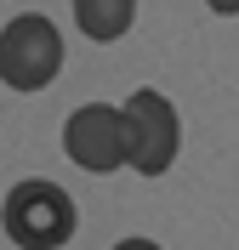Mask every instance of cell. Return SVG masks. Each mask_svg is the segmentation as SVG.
<instances>
[{
	"instance_id": "1",
	"label": "cell",
	"mask_w": 239,
	"mask_h": 250,
	"mask_svg": "<svg viewBox=\"0 0 239 250\" xmlns=\"http://www.w3.org/2000/svg\"><path fill=\"white\" fill-rule=\"evenodd\" d=\"M0 222H6V239L17 250H63L80 228V210L57 182L46 176H29V182H17L0 205Z\"/></svg>"
},
{
	"instance_id": "2",
	"label": "cell",
	"mask_w": 239,
	"mask_h": 250,
	"mask_svg": "<svg viewBox=\"0 0 239 250\" xmlns=\"http://www.w3.org/2000/svg\"><path fill=\"white\" fill-rule=\"evenodd\" d=\"M120 120H126V165L143 176H165L176 165V148H182V120H176V103L154 85L131 91L120 103Z\"/></svg>"
},
{
	"instance_id": "3",
	"label": "cell",
	"mask_w": 239,
	"mask_h": 250,
	"mask_svg": "<svg viewBox=\"0 0 239 250\" xmlns=\"http://www.w3.org/2000/svg\"><path fill=\"white\" fill-rule=\"evenodd\" d=\"M63 74V34L46 12H17L0 29V80L12 91H46Z\"/></svg>"
},
{
	"instance_id": "4",
	"label": "cell",
	"mask_w": 239,
	"mask_h": 250,
	"mask_svg": "<svg viewBox=\"0 0 239 250\" xmlns=\"http://www.w3.org/2000/svg\"><path fill=\"white\" fill-rule=\"evenodd\" d=\"M63 154L74 159L80 171H120L126 165V120H120V108H109V103H80L74 114H68L63 125Z\"/></svg>"
},
{
	"instance_id": "5",
	"label": "cell",
	"mask_w": 239,
	"mask_h": 250,
	"mask_svg": "<svg viewBox=\"0 0 239 250\" xmlns=\"http://www.w3.org/2000/svg\"><path fill=\"white\" fill-rule=\"evenodd\" d=\"M74 23L86 29V40L114 46V40L137 23V0H74Z\"/></svg>"
},
{
	"instance_id": "6",
	"label": "cell",
	"mask_w": 239,
	"mask_h": 250,
	"mask_svg": "<svg viewBox=\"0 0 239 250\" xmlns=\"http://www.w3.org/2000/svg\"><path fill=\"white\" fill-rule=\"evenodd\" d=\"M205 6H211L217 17H234V12H239V0H205Z\"/></svg>"
},
{
	"instance_id": "7",
	"label": "cell",
	"mask_w": 239,
	"mask_h": 250,
	"mask_svg": "<svg viewBox=\"0 0 239 250\" xmlns=\"http://www.w3.org/2000/svg\"><path fill=\"white\" fill-rule=\"evenodd\" d=\"M114 250H159V245H154V239H120Z\"/></svg>"
}]
</instances>
